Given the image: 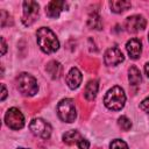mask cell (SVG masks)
<instances>
[{"instance_id":"obj_12","label":"cell","mask_w":149,"mask_h":149,"mask_svg":"<svg viewBox=\"0 0 149 149\" xmlns=\"http://www.w3.org/2000/svg\"><path fill=\"white\" fill-rule=\"evenodd\" d=\"M65 80H66L68 86H69L71 90L78 88L79 85L81 84V80H83L81 72H80L77 68H71L70 71H69L68 74H66V77H65Z\"/></svg>"},{"instance_id":"obj_3","label":"cell","mask_w":149,"mask_h":149,"mask_svg":"<svg viewBox=\"0 0 149 149\" xmlns=\"http://www.w3.org/2000/svg\"><path fill=\"white\" fill-rule=\"evenodd\" d=\"M16 86L17 90L26 97H33L38 91L36 79L27 72H22L16 77Z\"/></svg>"},{"instance_id":"obj_19","label":"cell","mask_w":149,"mask_h":149,"mask_svg":"<svg viewBox=\"0 0 149 149\" xmlns=\"http://www.w3.org/2000/svg\"><path fill=\"white\" fill-rule=\"evenodd\" d=\"M118 125H119V127H120L122 130H125V132H127V130H129V129L132 128V121H130L127 116H125V115H121V116L118 119Z\"/></svg>"},{"instance_id":"obj_22","label":"cell","mask_w":149,"mask_h":149,"mask_svg":"<svg viewBox=\"0 0 149 149\" xmlns=\"http://www.w3.org/2000/svg\"><path fill=\"white\" fill-rule=\"evenodd\" d=\"M140 108L146 112V113H149V97H147L146 99H143L140 104Z\"/></svg>"},{"instance_id":"obj_26","label":"cell","mask_w":149,"mask_h":149,"mask_svg":"<svg viewBox=\"0 0 149 149\" xmlns=\"http://www.w3.org/2000/svg\"><path fill=\"white\" fill-rule=\"evenodd\" d=\"M19 149H27V148H19Z\"/></svg>"},{"instance_id":"obj_6","label":"cell","mask_w":149,"mask_h":149,"mask_svg":"<svg viewBox=\"0 0 149 149\" xmlns=\"http://www.w3.org/2000/svg\"><path fill=\"white\" fill-rule=\"evenodd\" d=\"M29 129L30 132L37 136V137H41L43 140H47L50 137L51 135V126L49 122L44 121L43 119H40V118H36V119H33L29 123Z\"/></svg>"},{"instance_id":"obj_7","label":"cell","mask_w":149,"mask_h":149,"mask_svg":"<svg viewBox=\"0 0 149 149\" xmlns=\"http://www.w3.org/2000/svg\"><path fill=\"white\" fill-rule=\"evenodd\" d=\"M5 123L14 130H19L24 126V116L19 108L12 107L5 114Z\"/></svg>"},{"instance_id":"obj_24","label":"cell","mask_w":149,"mask_h":149,"mask_svg":"<svg viewBox=\"0 0 149 149\" xmlns=\"http://www.w3.org/2000/svg\"><path fill=\"white\" fill-rule=\"evenodd\" d=\"M6 50H7L6 41H5L3 37H1V55H5V54H6Z\"/></svg>"},{"instance_id":"obj_14","label":"cell","mask_w":149,"mask_h":149,"mask_svg":"<svg viewBox=\"0 0 149 149\" xmlns=\"http://www.w3.org/2000/svg\"><path fill=\"white\" fill-rule=\"evenodd\" d=\"M132 6L130 1H125V0H112L109 1V7L111 10L114 13H123L127 9H129Z\"/></svg>"},{"instance_id":"obj_21","label":"cell","mask_w":149,"mask_h":149,"mask_svg":"<svg viewBox=\"0 0 149 149\" xmlns=\"http://www.w3.org/2000/svg\"><path fill=\"white\" fill-rule=\"evenodd\" d=\"M77 146H78L79 149H88V148H90V142H88V140L81 137V139L78 141Z\"/></svg>"},{"instance_id":"obj_16","label":"cell","mask_w":149,"mask_h":149,"mask_svg":"<svg viewBox=\"0 0 149 149\" xmlns=\"http://www.w3.org/2000/svg\"><path fill=\"white\" fill-rule=\"evenodd\" d=\"M63 142L66 144H73V143H78V141L81 139V135L78 130H69L66 133L63 134Z\"/></svg>"},{"instance_id":"obj_11","label":"cell","mask_w":149,"mask_h":149,"mask_svg":"<svg viewBox=\"0 0 149 149\" xmlns=\"http://www.w3.org/2000/svg\"><path fill=\"white\" fill-rule=\"evenodd\" d=\"M126 50L132 59H137L142 52V42L139 38H130L126 43Z\"/></svg>"},{"instance_id":"obj_2","label":"cell","mask_w":149,"mask_h":149,"mask_svg":"<svg viewBox=\"0 0 149 149\" xmlns=\"http://www.w3.org/2000/svg\"><path fill=\"white\" fill-rule=\"evenodd\" d=\"M126 102V94L122 87L113 86L104 97V105L111 111H120Z\"/></svg>"},{"instance_id":"obj_17","label":"cell","mask_w":149,"mask_h":149,"mask_svg":"<svg viewBox=\"0 0 149 149\" xmlns=\"http://www.w3.org/2000/svg\"><path fill=\"white\" fill-rule=\"evenodd\" d=\"M47 71H48V73L50 74L51 78L56 79V78H58V77L61 76L62 65H61L58 62H56V61H51V62H49L48 65H47Z\"/></svg>"},{"instance_id":"obj_20","label":"cell","mask_w":149,"mask_h":149,"mask_svg":"<svg viewBox=\"0 0 149 149\" xmlns=\"http://www.w3.org/2000/svg\"><path fill=\"white\" fill-rule=\"evenodd\" d=\"M109 149H128V146L125 141H122L120 139H115L111 142Z\"/></svg>"},{"instance_id":"obj_4","label":"cell","mask_w":149,"mask_h":149,"mask_svg":"<svg viewBox=\"0 0 149 149\" xmlns=\"http://www.w3.org/2000/svg\"><path fill=\"white\" fill-rule=\"evenodd\" d=\"M57 114L59 119L64 122L71 123L77 118V111L74 106V101L70 98L62 99L57 105Z\"/></svg>"},{"instance_id":"obj_8","label":"cell","mask_w":149,"mask_h":149,"mask_svg":"<svg viewBox=\"0 0 149 149\" xmlns=\"http://www.w3.org/2000/svg\"><path fill=\"white\" fill-rule=\"evenodd\" d=\"M125 61L123 54L121 52V50L116 47H112L108 48L105 54H104V63L107 66H115L120 63H122Z\"/></svg>"},{"instance_id":"obj_18","label":"cell","mask_w":149,"mask_h":149,"mask_svg":"<svg viewBox=\"0 0 149 149\" xmlns=\"http://www.w3.org/2000/svg\"><path fill=\"white\" fill-rule=\"evenodd\" d=\"M87 24L91 29H97V30H100L102 29V21H101V17L97 14V13H93L88 16V20H87Z\"/></svg>"},{"instance_id":"obj_9","label":"cell","mask_w":149,"mask_h":149,"mask_svg":"<svg viewBox=\"0 0 149 149\" xmlns=\"http://www.w3.org/2000/svg\"><path fill=\"white\" fill-rule=\"evenodd\" d=\"M146 24L147 21L142 15H132L125 21V28L128 33H139L146 28Z\"/></svg>"},{"instance_id":"obj_10","label":"cell","mask_w":149,"mask_h":149,"mask_svg":"<svg viewBox=\"0 0 149 149\" xmlns=\"http://www.w3.org/2000/svg\"><path fill=\"white\" fill-rule=\"evenodd\" d=\"M66 3L65 1H61V0H54L50 1L47 7H45V14L51 17V19H56L59 16V14L65 9Z\"/></svg>"},{"instance_id":"obj_1","label":"cell","mask_w":149,"mask_h":149,"mask_svg":"<svg viewBox=\"0 0 149 149\" xmlns=\"http://www.w3.org/2000/svg\"><path fill=\"white\" fill-rule=\"evenodd\" d=\"M36 37L37 44L44 54H52L58 50L59 41L50 28L41 27L36 33Z\"/></svg>"},{"instance_id":"obj_13","label":"cell","mask_w":149,"mask_h":149,"mask_svg":"<svg viewBox=\"0 0 149 149\" xmlns=\"http://www.w3.org/2000/svg\"><path fill=\"white\" fill-rule=\"evenodd\" d=\"M98 88H99V81L97 79H91L86 84L85 91H84V95H85L86 100H93L97 97Z\"/></svg>"},{"instance_id":"obj_23","label":"cell","mask_w":149,"mask_h":149,"mask_svg":"<svg viewBox=\"0 0 149 149\" xmlns=\"http://www.w3.org/2000/svg\"><path fill=\"white\" fill-rule=\"evenodd\" d=\"M1 98H0V100L1 101H3L5 100V98L7 97V90H6V86H5V84H1Z\"/></svg>"},{"instance_id":"obj_27","label":"cell","mask_w":149,"mask_h":149,"mask_svg":"<svg viewBox=\"0 0 149 149\" xmlns=\"http://www.w3.org/2000/svg\"><path fill=\"white\" fill-rule=\"evenodd\" d=\"M148 41H149V33H148Z\"/></svg>"},{"instance_id":"obj_25","label":"cell","mask_w":149,"mask_h":149,"mask_svg":"<svg viewBox=\"0 0 149 149\" xmlns=\"http://www.w3.org/2000/svg\"><path fill=\"white\" fill-rule=\"evenodd\" d=\"M144 72H146V74H147V77L149 78V62L144 65Z\"/></svg>"},{"instance_id":"obj_5","label":"cell","mask_w":149,"mask_h":149,"mask_svg":"<svg viewBox=\"0 0 149 149\" xmlns=\"http://www.w3.org/2000/svg\"><path fill=\"white\" fill-rule=\"evenodd\" d=\"M23 14H22V23L26 27L31 26L38 17L40 6L36 1H23Z\"/></svg>"},{"instance_id":"obj_15","label":"cell","mask_w":149,"mask_h":149,"mask_svg":"<svg viewBox=\"0 0 149 149\" xmlns=\"http://www.w3.org/2000/svg\"><path fill=\"white\" fill-rule=\"evenodd\" d=\"M128 80H129L132 86H137L142 81L141 72H140V70L135 65H132L128 69Z\"/></svg>"}]
</instances>
